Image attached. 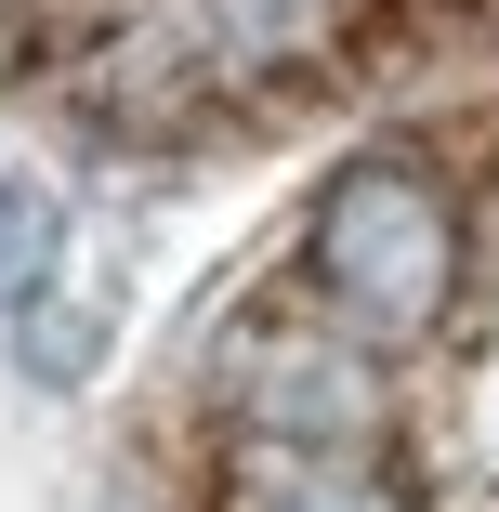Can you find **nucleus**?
I'll use <instances>...</instances> for the list:
<instances>
[{"label": "nucleus", "mask_w": 499, "mask_h": 512, "mask_svg": "<svg viewBox=\"0 0 499 512\" xmlns=\"http://www.w3.org/2000/svg\"><path fill=\"white\" fill-rule=\"evenodd\" d=\"M303 302L394 355V342H434L447 329V302H460V197L434 158L408 145H368L316 184V211H303Z\"/></svg>", "instance_id": "f257e3e1"}, {"label": "nucleus", "mask_w": 499, "mask_h": 512, "mask_svg": "<svg viewBox=\"0 0 499 512\" xmlns=\"http://www.w3.org/2000/svg\"><path fill=\"white\" fill-rule=\"evenodd\" d=\"M224 407L250 447H368L381 434V381H368V342H342L329 316H263L224 342Z\"/></svg>", "instance_id": "f03ea898"}, {"label": "nucleus", "mask_w": 499, "mask_h": 512, "mask_svg": "<svg viewBox=\"0 0 499 512\" xmlns=\"http://www.w3.org/2000/svg\"><path fill=\"white\" fill-rule=\"evenodd\" d=\"M237 512H408L381 473H355V447H250Z\"/></svg>", "instance_id": "7ed1b4c3"}, {"label": "nucleus", "mask_w": 499, "mask_h": 512, "mask_svg": "<svg viewBox=\"0 0 499 512\" xmlns=\"http://www.w3.org/2000/svg\"><path fill=\"white\" fill-rule=\"evenodd\" d=\"M197 40H211V66L263 79V66H303L329 40V0H197Z\"/></svg>", "instance_id": "20e7f679"}, {"label": "nucleus", "mask_w": 499, "mask_h": 512, "mask_svg": "<svg viewBox=\"0 0 499 512\" xmlns=\"http://www.w3.org/2000/svg\"><path fill=\"white\" fill-rule=\"evenodd\" d=\"M14 316H27V368H40V381H79V368H92V342H106V302H92V289H66V302H53V276L14 302Z\"/></svg>", "instance_id": "39448f33"}, {"label": "nucleus", "mask_w": 499, "mask_h": 512, "mask_svg": "<svg viewBox=\"0 0 499 512\" xmlns=\"http://www.w3.org/2000/svg\"><path fill=\"white\" fill-rule=\"evenodd\" d=\"M53 237H66V224H53V197L0 171V316H14V302L53 276Z\"/></svg>", "instance_id": "423d86ee"}]
</instances>
